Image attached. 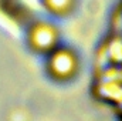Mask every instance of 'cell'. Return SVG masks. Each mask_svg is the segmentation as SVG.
<instances>
[{"label": "cell", "mask_w": 122, "mask_h": 121, "mask_svg": "<svg viewBox=\"0 0 122 121\" xmlns=\"http://www.w3.org/2000/svg\"><path fill=\"white\" fill-rule=\"evenodd\" d=\"M72 67H74L72 59H71L67 53H64V51L57 53V54L53 57L51 68H53L54 73L58 74V76H65V74H68V73L72 70Z\"/></svg>", "instance_id": "cell-1"}, {"label": "cell", "mask_w": 122, "mask_h": 121, "mask_svg": "<svg viewBox=\"0 0 122 121\" xmlns=\"http://www.w3.org/2000/svg\"><path fill=\"white\" fill-rule=\"evenodd\" d=\"M34 43L37 44V47H50V44L54 40V31L51 30L48 26H38L34 34H33Z\"/></svg>", "instance_id": "cell-2"}]
</instances>
